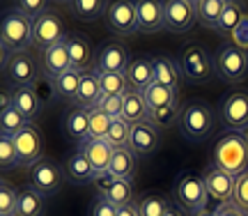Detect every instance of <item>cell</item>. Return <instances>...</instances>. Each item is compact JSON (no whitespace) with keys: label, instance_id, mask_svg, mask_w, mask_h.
<instances>
[{"label":"cell","instance_id":"48","mask_svg":"<svg viewBox=\"0 0 248 216\" xmlns=\"http://www.w3.org/2000/svg\"><path fill=\"white\" fill-rule=\"evenodd\" d=\"M117 214H120V207H115L113 202H108L106 198L94 200L92 212H90V216H117Z\"/></svg>","mask_w":248,"mask_h":216},{"label":"cell","instance_id":"43","mask_svg":"<svg viewBox=\"0 0 248 216\" xmlns=\"http://www.w3.org/2000/svg\"><path fill=\"white\" fill-rule=\"evenodd\" d=\"M168 200L163 196H145V198L138 202V214L140 216H163L166 209H168Z\"/></svg>","mask_w":248,"mask_h":216},{"label":"cell","instance_id":"16","mask_svg":"<svg viewBox=\"0 0 248 216\" xmlns=\"http://www.w3.org/2000/svg\"><path fill=\"white\" fill-rule=\"evenodd\" d=\"M2 72L7 76V81L14 83L16 88H35V83L39 81L37 64L30 53H14Z\"/></svg>","mask_w":248,"mask_h":216},{"label":"cell","instance_id":"40","mask_svg":"<svg viewBox=\"0 0 248 216\" xmlns=\"http://www.w3.org/2000/svg\"><path fill=\"white\" fill-rule=\"evenodd\" d=\"M90 113V138L92 140H106L108 136V129H110V117L104 115L99 108H92V110H88Z\"/></svg>","mask_w":248,"mask_h":216},{"label":"cell","instance_id":"39","mask_svg":"<svg viewBox=\"0 0 248 216\" xmlns=\"http://www.w3.org/2000/svg\"><path fill=\"white\" fill-rule=\"evenodd\" d=\"M179 115H182V108H179L177 104H172V106L150 110V122L154 126H159V129H168V126H172L175 122H179Z\"/></svg>","mask_w":248,"mask_h":216},{"label":"cell","instance_id":"4","mask_svg":"<svg viewBox=\"0 0 248 216\" xmlns=\"http://www.w3.org/2000/svg\"><path fill=\"white\" fill-rule=\"evenodd\" d=\"M179 72L182 78L191 85H207L216 76L214 55L200 44L186 46L179 55Z\"/></svg>","mask_w":248,"mask_h":216},{"label":"cell","instance_id":"52","mask_svg":"<svg viewBox=\"0 0 248 216\" xmlns=\"http://www.w3.org/2000/svg\"><path fill=\"white\" fill-rule=\"evenodd\" d=\"M195 216H221V214H218V207H207L202 212H198Z\"/></svg>","mask_w":248,"mask_h":216},{"label":"cell","instance_id":"53","mask_svg":"<svg viewBox=\"0 0 248 216\" xmlns=\"http://www.w3.org/2000/svg\"><path fill=\"white\" fill-rule=\"evenodd\" d=\"M241 134H244V138H246V143H248V129L246 131H241Z\"/></svg>","mask_w":248,"mask_h":216},{"label":"cell","instance_id":"49","mask_svg":"<svg viewBox=\"0 0 248 216\" xmlns=\"http://www.w3.org/2000/svg\"><path fill=\"white\" fill-rule=\"evenodd\" d=\"M218 214L221 216H246L241 209H237L232 202H228V205H223V207H218Z\"/></svg>","mask_w":248,"mask_h":216},{"label":"cell","instance_id":"44","mask_svg":"<svg viewBox=\"0 0 248 216\" xmlns=\"http://www.w3.org/2000/svg\"><path fill=\"white\" fill-rule=\"evenodd\" d=\"M48 5H51L48 0H18V2H14V7H16L21 14H26L28 18H32V21L39 18L42 14H46V12L51 9Z\"/></svg>","mask_w":248,"mask_h":216},{"label":"cell","instance_id":"31","mask_svg":"<svg viewBox=\"0 0 248 216\" xmlns=\"http://www.w3.org/2000/svg\"><path fill=\"white\" fill-rule=\"evenodd\" d=\"M110 175L115 180H131L136 175V154L129 150V147H120L113 154V161H110Z\"/></svg>","mask_w":248,"mask_h":216},{"label":"cell","instance_id":"5","mask_svg":"<svg viewBox=\"0 0 248 216\" xmlns=\"http://www.w3.org/2000/svg\"><path fill=\"white\" fill-rule=\"evenodd\" d=\"M172 193H175V202L184 212H191V214H198L207 209L209 205V193H207V184H204V175H198V172L186 170L182 172L177 180H175V186H172Z\"/></svg>","mask_w":248,"mask_h":216},{"label":"cell","instance_id":"18","mask_svg":"<svg viewBox=\"0 0 248 216\" xmlns=\"http://www.w3.org/2000/svg\"><path fill=\"white\" fill-rule=\"evenodd\" d=\"M78 150L85 154V159L90 161L92 170H94V177L106 175L110 170V161H113L115 147L108 143V140H92V138H88L85 143H80Z\"/></svg>","mask_w":248,"mask_h":216},{"label":"cell","instance_id":"12","mask_svg":"<svg viewBox=\"0 0 248 216\" xmlns=\"http://www.w3.org/2000/svg\"><path fill=\"white\" fill-rule=\"evenodd\" d=\"M221 120L230 131L248 129V90H234L225 94L221 104Z\"/></svg>","mask_w":248,"mask_h":216},{"label":"cell","instance_id":"47","mask_svg":"<svg viewBox=\"0 0 248 216\" xmlns=\"http://www.w3.org/2000/svg\"><path fill=\"white\" fill-rule=\"evenodd\" d=\"M97 108L104 115L110 117V120H117L124 113V97H104V99L99 101Z\"/></svg>","mask_w":248,"mask_h":216},{"label":"cell","instance_id":"38","mask_svg":"<svg viewBox=\"0 0 248 216\" xmlns=\"http://www.w3.org/2000/svg\"><path fill=\"white\" fill-rule=\"evenodd\" d=\"M106 140L113 145L115 150L129 147V140H131V124H129L126 120H122V117L113 120V122H110V129H108Z\"/></svg>","mask_w":248,"mask_h":216},{"label":"cell","instance_id":"21","mask_svg":"<svg viewBox=\"0 0 248 216\" xmlns=\"http://www.w3.org/2000/svg\"><path fill=\"white\" fill-rule=\"evenodd\" d=\"M136 7H138V32L154 35L159 30H166L163 28V2L142 0V2H136Z\"/></svg>","mask_w":248,"mask_h":216},{"label":"cell","instance_id":"41","mask_svg":"<svg viewBox=\"0 0 248 216\" xmlns=\"http://www.w3.org/2000/svg\"><path fill=\"white\" fill-rule=\"evenodd\" d=\"M18 189H14L9 182L2 180L0 184V216H16Z\"/></svg>","mask_w":248,"mask_h":216},{"label":"cell","instance_id":"19","mask_svg":"<svg viewBox=\"0 0 248 216\" xmlns=\"http://www.w3.org/2000/svg\"><path fill=\"white\" fill-rule=\"evenodd\" d=\"M126 81L129 88L136 92H145L150 85H154V58L152 55L133 58L126 69Z\"/></svg>","mask_w":248,"mask_h":216},{"label":"cell","instance_id":"50","mask_svg":"<svg viewBox=\"0 0 248 216\" xmlns=\"http://www.w3.org/2000/svg\"><path fill=\"white\" fill-rule=\"evenodd\" d=\"M117 216H140L138 214V205L136 202H131V205H124V207H120V214Z\"/></svg>","mask_w":248,"mask_h":216},{"label":"cell","instance_id":"24","mask_svg":"<svg viewBox=\"0 0 248 216\" xmlns=\"http://www.w3.org/2000/svg\"><path fill=\"white\" fill-rule=\"evenodd\" d=\"M12 106L16 108L28 122H35L37 117H39V113H42L44 104L37 97L35 88H16V90L12 92Z\"/></svg>","mask_w":248,"mask_h":216},{"label":"cell","instance_id":"6","mask_svg":"<svg viewBox=\"0 0 248 216\" xmlns=\"http://www.w3.org/2000/svg\"><path fill=\"white\" fill-rule=\"evenodd\" d=\"M216 76L225 83H241L248 76V55L239 44H223L214 55Z\"/></svg>","mask_w":248,"mask_h":216},{"label":"cell","instance_id":"45","mask_svg":"<svg viewBox=\"0 0 248 216\" xmlns=\"http://www.w3.org/2000/svg\"><path fill=\"white\" fill-rule=\"evenodd\" d=\"M232 205L241 209L248 216V170L241 172L237 182H234V196H232Z\"/></svg>","mask_w":248,"mask_h":216},{"label":"cell","instance_id":"9","mask_svg":"<svg viewBox=\"0 0 248 216\" xmlns=\"http://www.w3.org/2000/svg\"><path fill=\"white\" fill-rule=\"evenodd\" d=\"M195 2L191 0H168L163 2V28L172 35H184L195 26Z\"/></svg>","mask_w":248,"mask_h":216},{"label":"cell","instance_id":"37","mask_svg":"<svg viewBox=\"0 0 248 216\" xmlns=\"http://www.w3.org/2000/svg\"><path fill=\"white\" fill-rule=\"evenodd\" d=\"M99 81H101L104 97H124L129 90L126 74H99Z\"/></svg>","mask_w":248,"mask_h":216},{"label":"cell","instance_id":"30","mask_svg":"<svg viewBox=\"0 0 248 216\" xmlns=\"http://www.w3.org/2000/svg\"><path fill=\"white\" fill-rule=\"evenodd\" d=\"M244 18H246V16H244V7H241V2L228 0V7H225L221 21H218V26H216L218 35H223V37H237L241 23H244Z\"/></svg>","mask_w":248,"mask_h":216},{"label":"cell","instance_id":"11","mask_svg":"<svg viewBox=\"0 0 248 216\" xmlns=\"http://www.w3.org/2000/svg\"><path fill=\"white\" fill-rule=\"evenodd\" d=\"M106 26L110 32L120 37H129L138 32V7L131 0H120L110 2L106 12Z\"/></svg>","mask_w":248,"mask_h":216},{"label":"cell","instance_id":"15","mask_svg":"<svg viewBox=\"0 0 248 216\" xmlns=\"http://www.w3.org/2000/svg\"><path fill=\"white\" fill-rule=\"evenodd\" d=\"M161 145V129L147 122H138L131 126V140H129V150L136 154V159H145L159 150Z\"/></svg>","mask_w":248,"mask_h":216},{"label":"cell","instance_id":"51","mask_svg":"<svg viewBox=\"0 0 248 216\" xmlns=\"http://www.w3.org/2000/svg\"><path fill=\"white\" fill-rule=\"evenodd\" d=\"M163 216H186V212L182 207H179L177 202H170L168 205V209H166V214Z\"/></svg>","mask_w":248,"mask_h":216},{"label":"cell","instance_id":"28","mask_svg":"<svg viewBox=\"0 0 248 216\" xmlns=\"http://www.w3.org/2000/svg\"><path fill=\"white\" fill-rule=\"evenodd\" d=\"M64 175L69 177L71 182H76V184H85V182H92L94 180V170H92V166L90 161L85 159V154L80 152H74L71 156H67V161H64Z\"/></svg>","mask_w":248,"mask_h":216},{"label":"cell","instance_id":"22","mask_svg":"<svg viewBox=\"0 0 248 216\" xmlns=\"http://www.w3.org/2000/svg\"><path fill=\"white\" fill-rule=\"evenodd\" d=\"M67 51H69V60L71 67L78 69V72H88L92 69V48H90V39L80 32H67Z\"/></svg>","mask_w":248,"mask_h":216},{"label":"cell","instance_id":"20","mask_svg":"<svg viewBox=\"0 0 248 216\" xmlns=\"http://www.w3.org/2000/svg\"><path fill=\"white\" fill-rule=\"evenodd\" d=\"M104 99V90H101V81H99V72L97 69H88L83 72V81H80L78 94L74 104L78 108H85V110H92V108L99 106V101Z\"/></svg>","mask_w":248,"mask_h":216},{"label":"cell","instance_id":"27","mask_svg":"<svg viewBox=\"0 0 248 216\" xmlns=\"http://www.w3.org/2000/svg\"><path fill=\"white\" fill-rule=\"evenodd\" d=\"M122 120H126L131 126L138 124V122H147V120H150V106H147L142 92H136V90H131V88L126 90V94H124Z\"/></svg>","mask_w":248,"mask_h":216},{"label":"cell","instance_id":"33","mask_svg":"<svg viewBox=\"0 0 248 216\" xmlns=\"http://www.w3.org/2000/svg\"><path fill=\"white\" fill-rule=\"evenodd\" d=\"M80 81H83V72L74 69V67H71V69H67L64 74H60L58 78H53L58 97H60V99H64V101H74V99H76V94H78Z\"/></svg>","mask_w":248,"mask_h":216},{"label":"cell","instance_id":"3","mask_svg":"<svg viewBox=\"0 0 248 216\" xmlns=\"http://www.w3.org/2000/svg\"><path fill=\"white\" fill-rule=\"evenodd\" d=\"M179 129L188 143H204L216 129V113L204 101H188L179 115Z\"/></svg>","mask_w":248,"mask_h":216},{"label":"cell","instance_id":"26","mask_svg":"<svg viewBox=\"0 0 248 216\" xmlns=\"http://www.w3.org/2000/svg\"><path fill=\"white\" fill-rule=\"evenodd\" d=\"M67 39V37H64ZM42 62H44V74L48 78H58L60 74H64L67 69H71V60H69V51H67V42L53 46L44 51L42 55Z\"/></svg>","mask_w":248,"mask_h":216},{"label":"cell","instance_id":"23","mask_svg":"<svg viewBox=\"0 0 248 216\" xmlns=\"http://www.w3.org/2000/svg\"><path fill=\"white\" fill-rule=\"evenodd\" d=\"M62 129L69 138L78 140V143H85L90 138V113L78 106L67 108V113L62 117Z\"/></svg>","mask_w":248,"mask_h":216},{"label":"cell","instance_id":"46","mask_svg":"<svg viewBox=\"0 0 248 216\" xmlns=\"http://www.w3.org/2000/svg\"><path fill=\"white\" fill-rule=\"evenodd\" d=\"M35 92H37V97L42 99V104L44 106H48V104H53L55 99H60L58 97V92H55V83L53 78H48V76H39V81L35 83Z\"/></svg>","mask_w":248,"mask_h":216},{"label":"cell","instance_id":"10","mask_svg":"<svg viewBox=\"0 0 248 216\" xmlns=\"http://www.w3.org/2000/svg\"><path fill=\"white\" fill-rule=\"evenodd\" d=\"M14 145H16L18 152V163L26 166V168H32L35 163H39L44 159V140H42V131L35 122L26 124L16 136H14Z\"/></svg>","mask_w":248,"mask_h":216},{"label":"cell","instance_id":"35","mask_svg":"<svg viewBox=\"0 0 248 216\" xmlns=\"http://www.w3.org/2000/svg\"><path fill=\"white\" fill-rule=\"evenodd\" d=\"M142 94H145V101H147L150 110H156V108H166V106L177 104V92L170 90V88H163V85H159V83L150 85Z\"/></svg>","mask_w":248,"mask_h":216},{"label":"cell","instance_id":"1","mask_svg":"<svg viewBox=\"0 0 248 216\" xmlns=\"http://www.w3.org/2000/svg\"><path fill=\"white\" fill-rule=\"evenodd\" d=\"M214 163L216 168L230 172L232 177H239L248 170V143L241 131H228L214 145Z\"/></svg>","mask_w":248,"mask_h":216},{"label":"cell","instance_id":"8","mask_svg":"<svg viewBox=\"0 0 248 216\" xmlns=\"http://www.w3.org/2000/svg\"><path fill=\"white\" fill-rule=\"evenodd\" d=\"M64 23L58 12L48 9L46 14H42L39 18L32 21V46L35 48H42V51H48L53 46L62 44L64 42Z\"/></svg>","mask_w":248,"mask_h":216},{"label":"cell","instance_id":"32","mask_svg":"<svg viewBox=\"0 0 248 216\" xmlns=\"http://www.w3.org/2000/svg\"><path fill=\"white\" fill-rule=\"evenodd\" d=\"M228 7V0H198L195 2V14L200 26L204 28H216L221 21L223 12Z\"/></svg>","mask_w":248,"mask_h":216},{"label":"cell","instance_id":"54","mask_svg":"<svg viewBox=\"0 0 248 216\" xmlns=\"http://www.w3.org/2000/svg\"><path fill=\"white\" fill-rule=\"evenodd\" d=\"M244 51H246V55H248V48H244Z\"/></svg>","mask_w":248,"mask_h":216},{"label":"cell","instance_id":"17","mask_svg":"<svg viewBox=\"0 0 248 216\" xmlns=\"http://www.w3.org/2000/svg\"><path fill=\"white\" fill-rule=\"evenodd\" d=\"M234 182H237V177H232L230 172L221 170V168H216V166H209L207 172H204V184H207L209 200H214L218 207L232 202V196H234Z\"/></svg>","mask_w":248,"mask_h":216},{"label":"cell","instance_id":"7","mask_svg":"<svg viewBox=\"0 0 248 216\" xmlns=\"http://www.w3.org/2000/svg\"><path fill=\"white\" fill-rule=\"evenodd\" d=\"M64 177H67V175H64V168H62L58 161L46 159V156L30 168V186H32L37 193H42L44 198H53L55 193L62 189Z\"/></svg>","mask_w":248,"mask_h":216},{"label":"cell","instance_id":"14","mask_svg":"<svg viewBox=\"0 0 248 216\" xmlns=\"http://www.w3.org/2000/svg\"><path fill=\"white\" fill-rule=\"evenodd\" d=\"M129 64H131L129 48L120 42L101 46L97 58H94V69L99 74H126Z\"/></svg>","mask_w":248,"mask_h":216},{"label":"cell","instance_id":"29","mask_svg":"<svg viewBox=\"0 0 248 216\" xmlns=\"http://www.w3.org/2000/svg\"><path fill=\"white\" fill-rule=\"evenodd\" d=\"M46 198L42 193H37L32 186L18 189V205H16V216H44Z\"/></svg>","mask_w":248,"mask_h":216},{"label":"cell","instance_id":"34","mask_svg":"<svg viewBox=\"0 0 248 216\" xmlns=\"http://www.w3.org/2000/svg\"><path fill=\"white\" fill-rule=\"evenodd\" d=\"M108 7H110V2H106V0H71L69 2L71 14L83 18V21H94L101 14H106Z\"/></svg>","mask_w":248,"mask_h":216},{"label":"cell","instance_id":"13","mask_svg":"<svg viewBox=\"0 0 248 216\" xmlns=\"http://www.w3.org/2000/svg\"><path fill=\"white\" fill-rule=\"evenodd\" d=\"M92 184L97 186L99 198H106L115 207H124V205H131L133 202V182L131 180H115L110 172H106V175L94 177Z\"/></svg>","mask_w":248,"mask_h":216},{"label":"cell","instance_id":"25","mask_svg":"<svg viewBox=\"0 0 248 216\" xmlns=\"http://www.w3.org/2000/svg\"><path fill=\"white\" fill-rule=\"evenodd\" d=\"M179 81H182V72H179V64L172 58H168V55L154 58V83L177 92Z\"/></svg>","mask_w":248,"mask_h":216},{"label":"cell","instance_id":"36","mask_svg":"<svg viewBox=\"0 0 248 216\" xmlns=\"http://www.w3.org/2000/svg\"><path fill=\"white\" fill-rule=\"evenodd\" d=\"M26 124H30V122H28L14 106L0 110V136H12V138H14Z\"/></svg>","mask_w":248,"mask_h":216},{"label":"cell","instance_id":"42","mask_svg":"<svg viewBox=\"0 0 248 216\" xmlns=\"http://www.w3.org/2000/svg\"><path fill=\"white\" fill-rule=\"evenodd\" d=\"M0 166H2V170H12V168L21 166L12 136H0Z\"/></svg>","mask_w":248,"mask_h":216},{"label":"cell","instance_id":"2","mask_svg":"<svg viewBox=\"0 0 248 216\" xmlns=\"http://www.w3.org/2000/svg\"><path fill=\"white\" fill-rule=\"evenodd\" d=\"M32 46V18L21 14L16 7L5 9L0 21V48L7 53H28Z\"/></svg>","mask_w":248,"mask_h":216}]
</instances>
